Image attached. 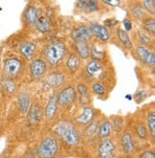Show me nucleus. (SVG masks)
<instances>
[{"label": "nucleus", "instance_id": "obj_33", "mask_svg": "<svg viewBox=\"0 0 155 158\" xmlns=\"http://www.w3.org/2000/svg\"><path fill=\"white\" fill-rule=\"evenodd\" d=\"M91 87H92V91L99 96L104 95L106 92V88L104 87V85H102L101 82H94Z\"/></svg>", "mask_w": 155, "mask_h": 158}, {"label": "nucleus", "instance_id": "obj_39", "mask_svg": "<svg viewBox=\"0 0 155 158\" xmlns=\"http://www.w3.org/2000/svg\"><path fill=\"white\" fill-rule=\"evenodd\" d=\"M103 3L110 5V6H114V7L121 5V1H116V0H113V1H103Z\"/></svg>", "mask_w": 155, "mask_h": 158}, {"label": "nucleus", "instance_id": "obj_23", "mask_svg": "<svg viewBox=\"0 0 155 158\" xmlns=\"http://www.w3.org/2000/svg\"><path fill=\"white\" fill-rule=\"evenodd\" d=\"M77 91L79 93V95H80V103L83 105L89 104L91 96H90V93H89V90H88L87 86L85 85H84V83H79L78 87H77Z\"/></svg>", "mask_w": 155, "mask_h": 158}, {"label": "nucleus", "instance_id": "obj_35", "mask_svg": "<svg viewBox=\"0 0 155 158\" xmlns=\"http://www.w3.org/2000/svg\"><path fill=\"white\" fill-rule=\"evenodd\" d=\"M137 134L140 138L142 139H145L147 138V135H148V132H147V128L145 127L143 125V124H140L138 127H137Z\"/></svg>", "mask_w": 155, "mask_h": 158}, {"label": "nucleus", "instance_id": "obj_30", "mask_svg": "<svg viewBox=\"0 0 155 158\" xmlns=\"http://www.w3.org/2000/svg\"><path fill=\"white\" fill-rule=\"evenodd\" d=\"M99 127H100V124L99 121H94V122H91L89 124V127L86 128L85 133L87 136H94L98 133L99 131Z\"/></svg>", "mask_w": 155, "mask_h": 158}, {"label": "nucleus", "instance_id": "obj_38", "mask_svg": "<svg viewBox=\"0 0 155 158\" xmlns=\"http://www.w3.org/2000/svg\"><path fill=\"white\" fill-rule=\"evenodd\" d=\"M140 158H155V153L153 151H147L141 154Z\"/></svg>", "mask_w": 155, "mask_h": 158}, {"label": "nucleus", "instance_id": "obj_6", "mask_svg": "<svg viewBox=\"0 0 155 158\" xmlns=\"http://www.w3.org/2000/svg\"><path fill=\"white\" fill-rule=\"evenodd\" d=\"M47 68L48 66L45 60L40 59L34 60L30 64V73L32 78L35 81L42 79L47 72Z\"/></svg>", "mask_w": 155, "mask_h": 158}, {"label": "nucleus", "instance_id": "obj_10", "mask_svg": "<svg viewBox=\"0 0 155 158\" xmlns=\"http://www.w3.org/2000/svg\"><path fill=\"white\" fill-rule=\"evenodd\" d=\"M41 11L38 7L35 6H28L26 9V11L24 13V18H25V21L28 23L30 26L35 27L36 23H38L39 19L41 16Z\"/></svg>", "mask_w": 155, "mask_h": 158}, {"label": "nucleus", "instance_id": "obj_40", "mask_svg": "<svg viewBox=\"0 0 155 158\" xmlns=\"http://www.w3.org/2000/svg\"><path fill=\"white\" fill-rule=\"evenodd\" d=\"M86 2H87V1H77L76 7L79 8V9H84V7H85V5H86Z\"/></svg>", "mask_w": 155, "mask_h": 158}, {"label": "nucleus", "instance_id": "obj_26", "mask_svg": "<svg viewBox=\"0 0 155 158\" xmlns=\"http://www.w3.org/2000/svg\"><path fill=\"white\" fill-rule=\"evenodd\" d=\"M138 40L140 41V45L144 46L145 48H149L153 44V39L152 36L149 34H147L144 31H138L137 33Z\"/></svg>", "mask_w": 155, "mask_h": 158}, {"label": "nucleus", "instance_id": "obj_15", "mask_svg": "<svg viewBox=\"0 0 155 158\" xmlns=\"http://www.w3.org/2000/svg\"><path fill=\"white\" fill-rule=\"evenodd\" d=\"M58 100H57V95H53L48 104L46 106V109H45V116L48 121L53 120L57 114V110H58Z\"/></svg>", "mask_w": 155, "mask_h": 158}, {"label": "nucleus", "instance_id": "obj_17", "mask_svg": "<svg viewBox=\"0 0 155 158\" xmlns=\"http://www.w3.org/2000/svg\"><path fill=\"white\" fill-rule=\"evenodd\" d=\"M105 55H106V52L103 47H101V44L94 42L92 46L90 47V56L94 60H98L102 62V60H104L105 58Z\"/></svg>", "mask_w": 155, "mask_h": 158}, {"label": "nucleus", "instance_id": "obj_27", "mask_svg": "<svg viewBox=\"0 0 155 158\" xmlns=\"http://www.w3.org/2000/svg\"><path fill=\"white\" fill-rule=\"evenodd\" d=\"M143 31L151 36L155 34V20L153 17H145L143 20Z\"/></svg>", "mask_w": 155, "mask_h": 158}, {"label": "nucleus", "instance_id": "obj_29", "mask_svg": "<svg viewBox=\"0 0 155 158\" xmlns=\"http://www.w3.org/2000/svg\"><path fill=\"white\" fill-rule=\"evenodd\" d=\"M1 86L7 93H9V94H14L16 91V85L14 82L13 80H9V79L2 80Z\"/></svg>", "mask_w": 155, "mask_h": 158}, {"label": "nucleus", "instance_id": "obj_20", "mask_svg": "<svg viewBox=\"0 0 155 158\" xmlns=\"http://www.w3.org/2000/svg\"><path fill=\"white\" fill-rule=\"evenodd\" d=\"M122 147L125 153H132L134 152V142L133 138L129 132H126L122 137Z\"/></svg>", "mask_w": 155, "mask_h": 158}, {"label": "nucleus", "instance_id": "obj_4", "mask_svg": "<svg viewBox=\"0 0 155 158\" xmlns=\"http://www.w3.org/2000/svg\"><path fill=\"white\" fill-rule=\"evenodd\" d=\"M23 71V62L15 57L8 58L3 62V74L5 79L17 78Z\"/></svg>", "mask_w": 155, "mask_h": 158}, {"label": "nucleus", "instance_id": "obj_8", "mask_svg": "<svg viewBox=\"0 0 155 158\" xmlns=\"http://www.w3.org/2000/svg\"><path fill=\"white\" fill-rule=\"evenodd\" d=\"M136 55H137L138 59L143 63H145V65L154 67V65H155V55L149 48H145L142 45H138L137 47H136Z\"/></svg>", "mask_w": 155, "mask_h": 158}, {"label": "nucleus", "instance_id": "obj_24", "mask_svg": "<svg viewBox=\"0 0 155 158\" xmlns=\"http://www.w3.org/2000/svg\"><path fill=\"white\" fill-rule=\"evenodd\" d=\"M130 14L134 19L144 20L145 18V11L140 3H135L133 6L130 7Z\"/></svg>", "mask_w": 155, "mask_h": 158}, {"label": "nucleus", "instance_id": "obj_37", "mask_svg": "<svg viewBox=\"0 0 155 158\" xmlns=\"http://www.w3.org/2000/svg\"><path fill=\"white\" fill-rule=\"evenodd\" d=\"M123 25L124 27V31L125 32L131 31V29H132V23H131V21L128 19V18H125V19L123 20Z\"/></svg>", "mask_w": 155, "mask_h": 158}, {"label": "nucleus", "instance_id": "obj_18", "mask_svg": "<svg viewBox=\"0 0 155 158\" xmlns=\"http://www.w3.org/2000/svg\"><path fill=\"white\" fill-rule=\"evenodd\" d=\"M74 47L76 49V52L79 55V58H81L83 60H87L90 56V47L88 45V42L85 41H75Z\"/></svg>", "mask_w": 155, "mask_h": 158}, {"label": "nucleus", "instance_id": "obj_11", "mask_svg": "<svg viewBox=\"0 0 155 158\" xmlns=\"http://www.w3.org/2000/svg\"><path fill=\"white\" fill-rule=\"evenodd\" d=\"M115 145L110 139H104L99 146V155L101 158H113Z\"/></svg>", "mask_w": 155, "mask_h": 158}, {"label": "nucleus", "instance_id": "obj_36", "mask_svg": "<svg viewBox=\"0 0 155 158\" xmlns=\"http://www.w3.org/2000/svg\"><path fill=\"white\" fill-rule=\"evenodd\" d=\"M134 98H135L136 101L138 102V103H140V102L144 101L145 98H147V94H145V91H138V92L135 94Z\"/></svg>", "mask_w": 155, "mask_h": 158}, {"label": "nucleus", "instance_id": "obj_12", "mask_svg": "<svg viewBox=\"0 0 155 158\" xmlns=\"http://www.w3.org/2000/svg\"><path fill=\"white\" fill-rule=\"evenodd\" d=\"M96 115V111L91 106H86L84 108L83 113L75 118V122L80 126H86L89 125L93 121Z\"/></svg>", "mask_w": 155, "mask_h": 158}, {"label": "nucleus", "instance_id": "obj_7", "mask_svg": "<svg viewBox=\"0 0 155 158\" xmlns=\"http://www.w3.org/2000/svg\"><path fill=\"white\" fill-rule=\"evenodd\" d=\"M88 28L90 29V32L92 35L96 36V38L103 42H107L110 40V33L107 30V28L104 25H101L96 22L90 23Z\"/></svg>", "mask_w": 155, "mask_h": 158}, {"label": "nucleus", "instance_id": "obj_3", "mask_svg": "<svg viewBox=\"0 0 155 158\" xmlns=\"http://www.w3.org/2000/svg\"><path fill=\"white\" fill-rule=\"evenodd\" d=\"M59 151V144L54 137H46L40 142L36 153L39 158H54Z\"/></svg>", "mask_w": 155, "mask_h": 158}, {"label": "nucleus", "instance_id": "obj_2", "mask_svg": "<svg viewBox=\"0 0 155 158\" xmlns=\"http://www.w3.org/2000/svg\"><path fill=\"white\" fill-rule=\"evenodd\" d=\"M66 47L64 43L60 41L50 42L43 52L45 62L49 63L52 66H56L62 60L66 54Z\"/></svg>", "mask_w": 155, "mask_h": 158}, {"label": "nucleus", "instance_id": "obj_5", "mask_svg": "<svg viewBox=\"0 0 155 158\" xmlns=\"http://www.w3.org/2000/svg\"><path fill=\"white\" fill-rule=\"evenodd\" d=\"M77 99V90L73 86H67L64 89H62L59 94L57 96L58 105L66 107L72 105Z\"/></svg>", "mask_w": 155, "mask_h": 158}, {"label": "nucleus", "instance_id": "obj_34", "mask_svg": "<svg viewBox=\"0 0 155 158\" xmlns=\"http://www.w3.org/2000/svg\"><path fill=\"white\" fill-rule=\"evenodd\" d=\"M84 10L86 14L97 12L99 10V2L98 1H87Z\"/></svg>", "mask_w": 155, "mask_h": 158}, {"label": "nucleus", "instance_id": "obj_19", "mask_svg": "<svg viewBox=\"0 0 155 158\" xmlns=\"http://www.w3.org/2000/svg\"><path fill=\"white\" fill-rule=\"evenodd\" d=\"M116 34H117L118 40L122 42V44L125 48L131 49L133 47V44H132V41L130 40V36H129L128 33L125 32L124 29H122V28H118L116 30Z\"/></svg>", "mask_w": 155, "mask_h": 158}, {"label": "nucleus", "instance_id": "obj_13", "mask_svg": "<svg viewBox=\"0 0 155 158\" xmlns=\"http://www.w3.org/2000/svg\"><path fill=\"white\" fill-rule=\"evenodd\" d=\"M38 51V46L31 41H26L22 43L19 47V52L27 60H32Z\"/></svg>", "mask_w": 155, "mask_h": 158}, {"label": "nucleus", "instance_id": "obj_16", "mask_svg": "<svg viewBox=\"0 0 155 158\" xmlns=\"http://www.w3.org/2000/svg\"><path fill=\"white\" fill-rule=\"evenodd\" d=\"M64 75L59 72H53L48 76L46 79V85L49 87L52 88H56L59 85H61L63 82H64Z\"/></svg>", "mask_w": 155, "mask_h": 158}, {"label": "nucleus", "instance_id": "obj_32", "mask_svg": "<svg viewBox=\"0 0 155 158\" xmlns=\"http://www.w3.org/2000/svg\"><path fill=\"white\" fill-rule=\"evenodd\" d=\"M147 124H148V127H149V131L151 134L152 137L155 136V114L149 113L147 119Z\"/></svg>", "mask_w": 155, "mask_h": 158}, {"label": "nucleus", "instance_id": "obj_22", "mask_svg": "<svg viewBox=\"0 0 155 158\" xmlns=\"http://www.w3.org/2000/svg\"><path fill=\"white\" fill-rule=\"evenodd\" d=\"M18 106H19L20 111L23 115L27 114V112L29 111L31 102H30V97L26 93H21L18 96Z\"/></svg>", "mask_w": 155, "mask_h": 158}, {"label": "nucleus", "instance_id": "obj_21", "mask_svg": "<svg viewBox=\"0 0 155 158\" xmlns=\"http://www.w3.org/2000/svg\"><path fill=\"white\" fill-rule=\"evenodd\" d=\"M51 25H52V22H51L50 17L47 15H41L38 23L35 25V28L39 32L45 34L50 30Z\"/></svg>", "mask_w": 155, "mask_h": 158}, {"label": "nucleus", "instance_id": "obj_14", "mask_svg": "<svg viewBox=\"0 0 155 158\" xmlns=\"http://www.w3.org/2000/svg\"><path fill=\"white\" fill-rule=\"evenodd\" d=\"M85 70H86L87 75L90 76L91 78L100 77V75H102V73L104 71V65L101 61L92 60L87 63Z\"/></svg>", "mask_w": 155, "mask_h": 158}, {"label": "nucleus", "instance_id": "obj_1", "mask_svg": "<svg viewBox=\"0 0 155 158\" xmlns=\"http://www.w3.org/2000/svg\"><path fill=\"white\" fill-rule=\"evenodd\" d=\"M54 131L55 133L68 146L77 147L80 142V138L77 128L75 125L72 122H70V121L67 120L60 121V122H59L56 125Z\"/></svg>", "mask_w": 155, "mask_h": 158}, {"label": "nucleus", "instance_id": "obj_41", "mask_svg": "<svg viewBox=\"0 0 155 158\" xmlns=\"http://www.w3.org/2000/svg\"><path fill=\"white\" fill-rule=\"evenodd\" d=\"M125 98H126L127 100H128V101H130L132 97H131V95H126V96H125Z\"/></svg>", "mask_w": 155, "mask_h": 158}, {"label": "nucleus", "instance_id": "obj_42", "mask_svg": "<svg viewBox=\"0 0 155 158\" xmlns=\"http://www.w3.org/2000/svg\"><path fill=\"white\" fill-rule=\"evenodd\" d=\"M1 53H2V50H1V47H0V57H1Z\"/></svg>", "mask_w": 155, "mask_h": 158}, {"label": "nucleus", "instance_id": "obj_9", "mask_svg": "<svg viewBox=\"0 0 155 158\" xmlns=\"http://www.w3.org/2000/svg\"><path fill=\"white\" fill-rule=\"evenodd\" d=\"M71 36L74 40V41H85V42H88L93 38L92 34L90 32V29L86 25H80L75 28L71 33Z\"/></svg>", "mask_w": 155, "mask_h": 158}, {"label": "nucleus", "instance_id": "obj_25", "mask_svg": "<svg viewBox=\"0 0 155 158\" xmlns=\"http://www.w3.org/2000/svg\"><path fill=\"white\" fill-rule=\"evenodd\" d=\"M66 65H67V68L72 73H75V72H77L79 70V68L80 66V59L78 57L77 55L72 54V55L69 56V58L67 59Z\"/></svg>", "mask_w": 155, "mask_h": 158}, {"label": "nucleus", "instance_id": "obj_28", "mask_svg": "<svg viewBox=\"0 0 155 158\" xmlns=\"http://www.w3.org/2000/svg\"><path fill=\"white\" fill-rule=\"evenodd\" d=\"M111 131H112V128H111L110 122H109V121H105V122H104L101 126H100L98 134L101 138L105 139L106 137H108L111 134Z\"/></svg>", "mask_w": 155, "mask_h": 158}, {"label": "nucleus", "instance_id": "obj_31", "mask_svg": "<svg viewBox=\"0 0 155 158\" xmlns=\"http://www.w3.org/2000/svg\"><path fill=\"white\" fill-rule=\"evenodd\" d=\"M142 6H144V10L150 15L155 14V1L154 0H144L142 2Z\"/></svg>", "mask_w": 155, "mask_h": 158}]
</instances>
